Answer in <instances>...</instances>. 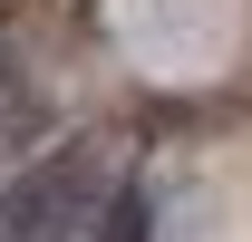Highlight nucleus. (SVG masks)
Returning a JSON list of instances; mask_svg holds the SVG:
<instances>
[{
    "instance_id": "1",
    "label": "nucleus",
    "mask_w": 252,
    "mask_h": 242,
    "mask_svg": "<svg viewBox=\"0 0 252 242\" xmlns=\"http://www.w3.org/2000/svg\"><path fill=\"white\" fill-rule=\"evenodd\" d=\"M97 146H59L39 155V165H20V184L0 194V242H88L97 223Z\"/></svg>"
},
{
    "instance_id": "2",
    "label": "nucleus",
    "mask_w": 252,
    "mask_h": 242,
    "mask_svg": "<svg viewBox=\"0 0 252 242\" xmlns=\"http://www.w3.org/2000/svg\"><path fill=\"white\" fill-rule=\"evenodd\" d=\"M30 126H39V88H30V68H20L10 49H0V155L20 146Z\"/></svg>"
}]
</instances>
